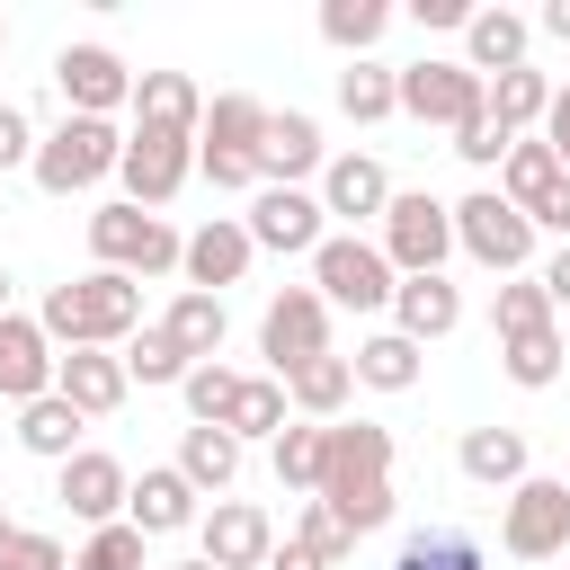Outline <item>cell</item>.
Returning a JSON list of instances; mask_svg holds the SVG:
<instances>
[{
  "label": "cell",
  "mask_w": 570,
  "mask_h": 570,
  "mask_svg": "<svg viewBox=\"0 0 570 570\" xmlns=\"http://www.w3.org/2000/svg\"><path fill=\"white\" fill-rule=\"evenodd\" d=\"M36 330H45L62 356H71V347H125V338L142 330V285H134V276H116V267L62 276V285H45Z\"/></svg>",
  "instance_id": "obj_1"
},
{
  "label": "cell",
  "mask_w": 570,
  "mask_h": 570,
  "mask_svg": "<svg viewBox=\"0 0 570 570\" xmlns=\"http://www.w3.org/2000/svg\"><path fill=\"white\" fill-rule=\"evenodd\" d=\"M321 499L347 517V534L392 525V428L338 419L330 428V454H321Z\"/></svg>",
  "instance_id": "obj_2"
},
{
  "label": "cell",
  "mask_w": 570,
  "mask_h": 570,
  "mask_svg": "<svg viewBox=\"0 0 570 570\" xmlns=\"http://www.w3.org/2000/svg\"><path fill=\"white\" fill-rule=\"evenodd\" d=\"M267 98H249V89H223V98H205V134H196V178L205 187H223V196H258V142H267Z\"/></svg>",
  "instance_id": "obj_3"
},
{
  "label": "cell",
  "mask_w": 570,
  "mask_h": 570,
  "mask_svg": "<svg viewBox=\"0 0 570 570\" xmlns=\"http://www.w3.org/2000/svg\"><path fill=\"white\" fill-rule=\"evenodd\" d=\"M89 258L98 267H116V276H169L178 258H187V232H169V214H142V205H98L89 214Z\"/></svg>",
  "instance_id": "obj_4"
},
{
  "label": "cell",
  "mask_w": 570,
  "mask_h": 570,
  "mask_svg": "<svg viewBox=\"0 0 570 570\" xmlns=\"http://www.w3.org/2000/svg\"><path fill=\"white\" fill-rule=\"evenodd\" d=\"M116 160H125V134L107 125V116H62L45 142H36V187L45 196H89L98 178H116Z\"/></svg>",
  "instance_id": "obj_5"
},
{
  "label": "cell",
  "mask_w": 570,
  "mask_h": 570,
  "mask_svg": "<svg viewBox=\"0 0 570 570\" xmlns=\"http://www.w3.org/2000/svg\"><path fill=\"white\" fill-rule=\"evenodd\" d=\"M312 285H321L330 312H392V294H401L383 240H365V232H330L312 249Z\"/></svg>",
  "instance_id": "obj_6"
},
{
  "label": "cell",
  "mask_w": 570,
  "mask_h": 570,
  "mask_svg": "<svg viewBox=\"0 0 570 570\" xmlns=\"http://www.w3.org/2000/svg\"><path fill=\"white\" fill-rule=\"evenodd\" d=\"M499 552L508 561H561L570 552V481L561 472H525L499 499Z\"/></svg>",
  "instance_id": "obj_7"
},
{
  "label": "cell",
  "mask_w": 570,
  "mask_h": 570,
  "mask_svg": "<svg viewBox=\"0 0 570 570\" xmlns=\"http://www.w3.org/2000/svg\"><path fill=\"white\" fill-rule=\"evenodd\" d=\"M374 240H383L392 276H445V258H454V205L428 196V187H401Z\"/></svg>",
  "instance_id": "obj_8"
},
{
  "label": "cell",
  "mask_w": 570,
  "mask_h": 570,
  "mask_svg": "<svg viewBox=\"0 0 570 570\" xmlns=\"http://www.w3.org/2000/svg\"><path fill=\"white\" fill-rule=\"evenodd\" d=\"M490 107V80L463 62V53H419V62H401V116H419V125H472Z\"/></svg>",
  "instance_id": "obj_9"
},
{
  "label": "cell",
  "mask_w": 570,
  "mask_h": 570,
  "mask_svg": "<svg viewBox=\"0 0 570 570\" xmlns=\"http://www.w3.org/2000/svg\"><path fill=\"white\" fill-rule=\"evenodd\" d=\"M454 249L481 258L490 276H525V267H534V223H525L499 187H472V196L454 205Z\"/></svg>",
  "instance_id": "obj_10"
},
{
  "label": "cell",
  "mask_w": 570,
  "mask_h": 570,
  "mask_svg": "<svg viewBox=\"0 0 570 570\" xmlns=\"http://www.w3.org/2000/svg\"><path fill=\"white\" fill-rule=\"evenodd\" d=\"M116 178H125V205L160 214V205H169V196L196 178V134H178V125H134V134H125Z\"/></svg>",
  "instance_id": "obj_11"
},
{
  "label": "cell",
  "mask_w": 570,
  "mask_h": 570,
  "mask_svg": "<svg viewBox=\"0 0 570 570\" xmlns=\"http://www.w3.org/2000/svg\"><path fill=\"white\" fill-rule=\"evenodd\" d=\"M258 356H267L276 383H285L294 365L330 356V303H321V285H276V294H267V312H258Z\"/></svg>",
  "instance_id": "obj_12"
},
{
  "label": "cell",
  "mask_w": 570,
  "mask_h": 570,
  "mask_svg": "<svg viewBox=\"0 0 570 570\" xmlns=\"http://www.w3.org/2000/svg\"><path fill=\"white\" fill-rule=\"evenodd\" d=\"M53 89H62V116H116L134 107V71L116 45H62L53 53Z\"/></svg>",
  "instance_id": "obj_13"
},
{
  "label": "cell",
  "mask_w": 570,
  "mask_h": 570,
  "mask_svg": "<svg viewBox=\"0 0 570 570\" xmlns=\"http://www.w3.org/2000/svg\"><path fill=\"white\" fill-rule=\"evenodd\" d=\"M240 223H249V240H258V249H276V258H312V249L330 240L321 187H258Z\"/></svg>",
  "instance_id": "obj_14"
},
{
  "label": "cell",
  "mask_w": 570,
  "mask_h": 570,
  "mask_svg": "<svg viewBox=\"0 0 570 570\" xmlns=\"http://www.w3.org/2000/svg\"><path fill=\"white\" fill-rule=\"evenodd\" d=\"M196 552H205L214 570H267V561H276V517L249 508V499H214V508L196 517Z\"/></svg>",
  "instance_id": "obj_15"
},
{
  "label": "cell",
  "mask_w": 570,
  "mask_h": 570,
  "mask_svg": "<svg viewBox=\"0 0 570 570\" xmlns=\"http://www.w3.org/2000/svg\"><path fill=\"white\" fill-rule=\"evenodd\" d=\"M53 499L98 534V525H116L125 517V499H134V472L116 463V454H98V445H80L71 463H53Z\"/></svg>",
  "instance_id": "obj_16"
},
{
  "label": "cell",
  "mask_w": 570,
  "mask_h": 570,
  "mask_svg": "<svg viewBox=\"0 0 570 570\" xmlns=\"http://www.w3.org/2000/svg\"><path fill=\"white\" fill-rule=\"evenodd\" d=\"M392 196H401V187H392V169H383L374 151H330V169H321V214H330V223H347V232H356V223H383Z\"/></svg>",
  "instance_id": "obj_17"
},
{
  "label": "cell",
  "mask_w": 570,
  "mask_h": 570,
  "mask_svg": "<svg viewBox=\"0 0 570 570\" xmlns=\"http://www.w3.org/2000/svg\"><path fill=\"white\" fill-rule=\"evenodd\" d=\"M249 258H258L249 223H240V214H205V223L187 232V258H178V276H187L196 294H223V285H240V276H249Z\"/></svg>",
  "instance_id": "obj_18"
},
{
  "label": "cell",
  "mask_w": 570,
  "mask_h": 570,
  "mask_svg": "<svg viewBox=\"0 0 570 570\" xmlns=\"http://www.w3.org/2000/svg\"><path fill=\"white\" fill-rule=\"evenodd\" d=\"M53 365H62V347L36 330V312H9V321H0V401H9V410L45 401V392H53Z\"/></svg>",
  "instance_id": "obj_19"
},
{
  "label": "cell",
  "mask_w": 570,
  "mask_h": 570,
  "mask_svg": "<svg viewBox=\"0 0 570 570\" xmlns=\"http://www.w3.org/2000/svg\"><path fill=\"white\" fill-rule=\"evenodd\" d=\"M321 169H330L321 125H312L303 107H276V116H267V142H258V187H303V178H321Z\"/></svg>",
  "instance_id": "obj_20"
},
{
  "label": "cell",
  "mask_w": 570,
  "mask_h": 570,
  "mask_svg": "<svg viewBox=\"0 0 570 570\" xmlns=\"http://www.w3.org/2000/svg\"><path fill=\"white\" fill-rule=\"evenodd\" d=\"M53 392H62L80 419H116V410H125V392H134L125 347H71V356L53 365Z\"/></svg>",
  "instance_id": "obj_21"
},
{
  "label": "cell",
  "mask_w": 570,
  "mask_h": 570,
  "mask_svg": "<svg viewBox=\"0 0 570 570\" xmlns=\"http://www.w3.org/2000/svg\"><path fill=\"white\" fill-rule=\"evenodd\" d=\"M205 517V490L178 472V463H142V481H134V499H125V525H142V534H187Z\"/></svg>",
  "instance_id": "obj_22"
},
{
  "label": "cell",
  "mask_w": 570,
  "mask_h": 570,
  "mask_svg": "<svg viewBox=\"0 0 570 570\" xmlns=\"http://www.w3.org/2000/svg\"><path fill=\"white\" fill-rule=\"evenodd\" d=\"M392 330L419 338V347L454 338V330H463V285H454V276H401V294H392Z\"/></svg>",
  "instance_id": "obj_23"
},
{
  "label": "cell",
  "mask_w": 570,
  "mask_h": 570,
  "mask_svg": "<svg viewBox=\"0 0 570 570\" xmlns=\"http://www.w3.org/2000/svg\"><path fill=\"white\" fill-rule=\"evenodd\" d=\"M160 330H169V347H178L187 365H214V356H223V338H232V312H223V294L178 285V294H169V312H160Z\"/></svg>",
  "instance_id": "obj_24"
},
{
  "label": "cell",
  "mask_w": 570,
  "mask_h": 570,
  "mask_svg": "<svg viewBox=\"0 0 570 570\" xmlns=\"http://www.w3.org/2000/svg\"><path fill=\"white\" fill-rule=\"evenodd\" d=\"M525 45H534V18H517V9H472V27H463V62L481 80L525 71Z\"/></svg>",
  "instance_id": "obj_25"
},
{
  "label": "cell",
  "mask_w": 570,
  "mask_h": 570,
  "mask_svg": "<svg viewBox=\"0 0 570 570\" xmlns=\"http://www.w3.org/2000/svg\"><path fill=\"white\" fill-rule=\"evenodd\" d=\"M285 401H294V419L338 428V419H347V401H356V365H347V356H312V365H294V374H285Z\"/></svg>",
  "instance_id": "obj_26"
},
{
  "label": "cell",
  "mask_w": 570,
  "mask_h": 570,
  "mask_svg": "<svg viewBox=\"0 0 570 570\" xmlns=\"http://www.w3.org/2000/svg\"><path fill=\"white\" fill-rule=\"evenodd\" d=\"M463 481H481V490H517L525 472H534V454H525V428H463Z\"/></svg>",
  "instance_id": "obj_27"
},
{
  "label": "cell",
  "mask_w": 570,
  "mask_h": 570,
  "mask_svg": "<svg viewBox=\"0 0 570 570\" xmlns=\"http://www.w3.org/2000/svg\"><path fill=\"white\" fill-rule=\"evenodd\" d=\"M134 125H178L205 134V89L187 71H134Z\"/></svg>",
  "instance_id": "obj_28"
},
{
  "label": "cell",
  "mask_w": 570,
  "mask_h": 570,
  "mask_svg": "<svg viewBox=\"0 0 570 570\" xmlns=\"http://www.w3.org/2000/svg\"><path fill=\"white\" fill-rule=\"evenodd\" d=\"M561 178H570V169L552 160V142H543V134H517V142H508V160H499V196H508L525 223H534V205H543Z\"/></svg>",
  "instance_id": "obj_29"
},
{
  "label": "cell",
  "mask_w": 570,
  "mask_h": 570,
  "mask_svg": "<svg viewBox=\"0 0 570 570\" xmlns=\"http://www.w3.org/2000/svg\"><path fill=\"white\" fill-rule=\"evenodd\" d=\"M543 116H552V71H534V62H525V71H499V80H490V125H499L508 142H517V134H534Z\"/></svg>",
  "instance_id": "obj_30"
},
{
  "label": "cell",
  "mask_w": 570,
  "mask_h": 570,
  "mask_svg": "<svg viewBox=\"0 0 570 570\" xmlns=\"http://www.w3.org/2000/svg\"><path fill=\"white\" fill-rule=\"evenodd\" d=\"M80 428H89V419H80L62 392H45V401L18 410V445H27L36 463H71V454H80Z\"/></svg>",
  "instance_id": "obj_31"
},
{
  "label": "cell",
  "mask_w": 570,
  "mask_h": 570,
  "mask_svg": "<svg viewBox=\"0 0 570 570\" xmlns=\"http://www.w3.org/2000/svg\"><path fill=\"white\" fill-rule=\"evenodd\" d=\"M419 356H428L419 338L374 330V338H356V356H347V365H356V383H365V392H410V383H419Z\"/></svg>",
  "instance_id": "obj_32"
},
{
  "label": "cell",
  "mask_w": 570,
  "mask_h": 570,
  "mask_svg": "<svg viewBox=\"0 0 570 570\" xmlns=\"http://www.w3.org/2000/svg\"><path fill=\"white\" fill-rule=\"evenodd\" d=\"M178 472H187L205 499H223V490L240 481V436H232V428H187V436H178Z\"/></svg>",
  "instance_id": "obj_33"
},
{
  "label": "cell",
  "mask_w": 570,
  "mask_h": 570,
  "mask_svg": "<svg viewBox=\"0 0 570 570\" xmlns=\"http://www.w3.org/2000/svg\"><path fill=\"white\" fill-rule=\"evenodd\" d=\"M223 428H232L240 445H249V436H267V445H276V436L294 428V401H285V383H276V374H240V401H232V419H223Z\"/></svg>",
  "instance_id": "obj_34"
},
{
  "label": "cell",
  "mask_w": 570,
  "mask_h": 570,
  "mask_svg": "<svg viewBox=\"0 0 570 570\" xmlns=\"http://www.w3.org/2000/svg\"><path fill=\"white\" fill-rule=\"evenodd\" d=\"M392 570H490V552H481L463 525H419V534H401Z\"/></svg>",
  "instance_id": "obj_35"
},
{
  "label": "cell",
  "mask_w": 570,
  "mask_h": 570,
  "mask_svg": "<svg viewBox=\"0 0 570 570\" xmlns=\"http://www.w3.org/2000/svg\"><path fill=\"white\" fill-rule=\"evenodd\" d=\"M383 27H392V9H383V0H321V36H330L347 62H374Z\"/></svg>",
  "instance_id": "obj_36"
},
{
  "label": "cell",
  "mask_w": 570,
  "mask_h": 570,
  "mask_svg": "<svg viewBox=\"0 0 570 570\" xmlns=\"http://www.w3.org/2000/svg\"><path fill=\"white\" fill-rule=\"evenodd\" d=\"M338 116H356V125L401 116V71H392V62H347V71H338Z\"/></svg>",
  "instance_id": "obj_37"
},
{
  "label": "cell",
  "mask_w": 570,
  "mask_h": 570,
  "mask_svg": "<svg viewBox=\"0 0 570 570\" xmlns=\"http://www.w3.org/2000/svg\"><path fill=\"white\" fill-rule=\"evenodd\" d=\"M499 374L517 392H552L561 383V321L552 330H525V338H499Z\"/></svg>",
  "instance_id": "obj_38"
},
{
  "label": "cell",
  "mask_w": 570,
  "mask_h": 570,
  "mask_svg": "<svg viewBox=\"0 0 570 570\" xmlns=\"http://www.w3.org/2000/svg\"><path fill=\"white\" fill-rule=\"evenodd\" d=\"M321 454H330V428H312V419H294V428L267 445V463H276V481H285L294 499H321Z\"/></svg>",
  "instance_id": "obj_39"
},
{
  "label": "cell",
  "mask_w": 570,
  "mask_h": 570,
  "mask_svg": "<svg viewBox=\"0 0 570 570\" xmlns=\"http://www.w3.org/2000/svg\"><path fill=\"white\" fill-rule=\"evenodd\" d=\"M490 330H499V338H525V330H552V294H543L534 276H508V285L490 294Z\"/></svg>",
  "instance_id": "obj_40"
},
{
  "label": "cell",
  "mask_w": 570,
  "mask_h": 570,
  "mask_svg": "<svg viewBox=\"0 0 570 570\" xmlns=\"http://www.w3.org/2000/svg\"><path fill=\"white\" fill-rule=\"evenodd\" d=\"M125 374H134V383H169V392H178V383H187L196 365H187V356L169 347V330H160V321H142V330L125 338Z\"/></svg>",
  "instance_id": "obj_41"
},
{
  "label": "cell",
  "mask_w": 570,
  "mask_h": 570,
  "mask_svg": "<svg viewBox=\"0 0 570 570\" xmlns=\"http://www.w3.org/2000/svg\"><path fill=\"white\" fill-rule=\"evenodd\" d=\"M178 401H187V428H223V419H232V401H240V374L214 356V365H196V374L178 383Z\"/></svg>",
  "instance_id": "obj_42"
},
{
  "label": "cell",
  "mask_w": 570,
  "mask_h": 570,
  "mask_svg": "<svg viewBox=\"0 0 570 570\" xmlns=\"http://www.w3.org/2000/svg\"><path fill=\"white\" fill-rule=\"evenodd\" d=\"M294 543H303V552H321L330 570L356 552V534H347V517H338L330 499H303V508H294Z\"/></svg>",
  "instance_id": "obj_43"
},
{
  "label": "cell",
  "mask_w": 570,
  "mask_h": 570,
  "mask_svg": "<svg viewBox=\"0 0 570 570\" xmlns=\"http://www.w3.org/2000/svg\"><path fill=\"white\" fill-rule=\"evenodd\" d=\"M142 543H151V534L116 517V525H98V534L71 552V570H142Z\"/></svg>",
  "instance_id": "obj_44"
},
{
  "label": "cell",
  "mask_w": 570,
  "mask_h": 570,
  "mask_svg": "<svg viewBox=\"0 0 570 570\" xmlns=\"http://www.w3.org/2000/svg\"><path fill=\"white\" fill-rule=\"evenodd\" d=\"M0 570H71V552H62V534H36V525H18V534L0 543Z\"/></svg>",
  "instance_id": "obj_45"
},
{
  "label": "cell",
  "mask_w": 570,
  "mask_h": 570,
  "mask_svg": "<svg viewBox=\"0 0 570 570\" xmlns=\"http://www.w3.org/2000/svg\"><path fill=\"white\" fill-rule=\"evenodd\" d=\"M36 116L18 107V98H0V169H36Z\"/></svg>",
  "instance_id": "obj_46"
},
{
  "label": "cell",
  "mask_w": 570,
  "mask_h": 570,
  "mask_svg": "<svg viewBox=\"0 0 570 570\" xmlns=\"http://www.w3.org/2000/svg\"><path fill=\"white\" fill-rule=\"evenodd\" d=\"M454 151H463V160H472V169H499V160H508V134H499V125H490V107H481V116H472V125H454Z\"/></svg>",
  "instance_id": "obj_47"
},
{
  "label": "cell",
  "mask_w": 570,
  "mask_h": 570,
  "mask_svg": "<svg viewBox=\"0 0 570 570\" xmlns=\"http://www.w3.org/2000/svg\"><path fill=\"white\" fill-rule=\"evenodd\" d=\"M534 285L552 294V312H570V240H561V249H552V258L534 267Z\"/></svg>",
  "instance_id": "obj_48"
},
{
  "label": "cell",
  "mask_w": 570,
  "mask_h": 570,
  "mask_svg": "<svg viewBox=\"0 0 570 570\" xmlns=\"http://www.w3.org/2000/svg\"><path fill=\"white\" fill-rule=\"evenodd\" d=\"M419 27H472V0H410Z\"/></svg>",
  "instance_id": "obj_49"
},
{
  "label": "cell",
  "mask_w": 570,
  "mask_h": 570,
  "mask_svg": "<svg viewBox=\"0 0 570 570\" xmlns=\"http://www.w3.org/2000/svg\"><path fill=\"white\" fill-rule=\"evenodd\" d=\"M534 232H552V240H570V178H561V187H552V196L534 205Z\"/></svg>",
  "instance_id": "obj_50"
},
{
  "label": "cell",
  "mask_w": 570,
  "mask_h": 570,
  "mask_svg": "<svg viewBox=\"0 0 570 570\" xmlns=\"http://www.w3.org/2000/svg\"><path fill=\"white\" fill-rule=\"evenodd\" d=\"M543 142H552V160L570 169V89H552V116H543Z\"/></svg>",
  "instance_id": "obj_51"
},
{
  "label": "cell",
  "mask_w": 570,
  "mask_h": 570,
  "mask_svg": "<svg viewBox=\"0 0 570 570\" xmlns=\"http://www.w3.org/2000/svg\"><path fill=\"white\" fill-rule=\"evenodd\" d=\"M534 36H561V45H570V0H543V9H534Z\"/></svg>",
  "instance_id": "obj_52"
},
{
  "label": "cell",
  "mask_w": 570,
  "mask_h": 570,
  "mask_svg": "<svg viewBox=\"0 0 570 570\" xmlns=\"http://www.w3.org/2000/svg\"><path fill=\"white\" fill-rule=\"evenodd\" d=\"M267 570H330V561H321V552H303V543H294V534H285V543H276V561H267Z\"/></svg>",
  "instance_id": "obj_53"
},
{
  "label": "cell",
  "mask_w": 570,
  "mask_h": 570,
  "mask_svg": "<svg viewBox=\"0 0 570 570\" xmlns=\"http://www.w3.org/2000/svg\"><path fill=\"white\" fill-rule=\"evenodd\" d=\"M169 570H214V561H205V552H196V561H169Z\"/></svg>",
  "instance_id": "obj_54"
},
{
  "label": "cell",
  "mask_w": 570,
  "mask_h": 570,
  "mask_svg": "<svg viewBox=\"0 0 570 570\" xmlns=\"http://www.w3.org/2000/svg\"><path fill=\"white\" fill-rule=\"evenodd\" d=\"M0 321H9V267H0Z\"/></svg>",
  "instance_id": "obj_55"
},
{
  "label": "cell",
  "mask_w": 570,
  "mask_h": 570,
  "mask_svg": "<svg viewBox=\"0 0 570 570\" xmlns=\"http://www.w3.org/2000/svg\"><path fill=\"white\" fill-rule=\"evenodd\" d=\"M9 534H18V525H9V508H0V543H9Z\"/></svg>",
  "instance_id": "obj_56"
},
{
  "label": "cell",
  "mask_w": 570,
  "mask_h": 570,
  "mask_svg": "<svg viewBox=\"0 0 570 570\" xmlns=\"http://www.w3.org/2000/svg\"><path fill=\"white\" fill-rule=\"evenodd\" d=\"M0 53H9V18H0Z\"/></svg>",
  "instance_id": "obj_57"
},
{
  "label": "cell",
  "mask_w": 570,
  "mask_h": 570,
  "mask_svg": "<svg viewBox=\"0 0 570 570\" xmlns=\"http://www.w3.org/2000/svg\"><path fill=\"white\" fill-rule=\"evenodd\" d=\"M561 481H570V472H561Z\"/></svg>",
  "instance_id": "obj_58"
}]
</instances>
